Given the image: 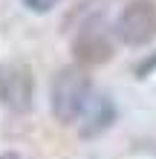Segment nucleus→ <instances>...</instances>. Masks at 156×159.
I'll use <instances>...</instances> for the list:
<instances>
[{"instance_id": "obj_5", "label": "nucleus", "mask_w": 156, "mask_h": 159, "mask_svg": "<svg viewBox=\"0 0 156 159\" xmlns=\"http://www.w3.org/2000/svg\"><path fill=\"white\" fill-rule=\"evenodd\" d=\"M116 121V104L110 96H96L84 110V125H81V136H98Z\"/></svg>"}, {"instance_id": "obj_6", "label": "nucleus", "mask_w": 156, "mask_h": 159, "mask_svg": "<svg viewBox=\"0 0 156 159\" xmlns=\"http://www.w3.org/2000/svg\"><path fill=\"white\" fill-rule=\"evenodd\" d=\"M107 3L110 0H84L78 9H72L67 15L64 29H81V26H87V23H98L101 15L107 12Z\"/></svg>"}, {"instance_id": "obj_3", "label": "nucleus", "mask_w": 156, "mask_h": 159, "mask_svg": "<svg viewBox=\"0 0 156 159\" xmlns=\"http://www.w3.org/2000/svg\"><path fill=\"white\" fill-rule=\"evenodd\" d=\"M35 101V78L23 64H0V104L26 113Z\"/></svg>"}, {"instance_id": "obj_8", "label": "nucleus", "mask_w": 156, "mask_h": 159, "mask_svg": "<svg viewBox=\"0 0 156 159\" xmlns=\"http://www.w3.org/2000/svg\"><path fill=\"white\" fill-rule=\"evenodd\" d=\"M153 67H156V58H150V61H142L139 67H136V75H139V78H145L148 72H153Z\"/></svg>"}, {"instance_id": "obj_1", "label": "nucleus", "mask_w": 156, "mask_h": 159, "mask_svg": "<svg viewBox=\"0 0 156 159\" xmlns=\"http://www.w3.org/2000/svg\"><path fill=\"white\" fill-rule=\"evenodd\" d=\"M90 72L81 64H67L55 72L52 78V90H49V104H52V116L61 125H72L90 104Z\"/></svg>"}, {"instance_id": "obj_7", "label": "nucleus", "mask_w": 156, "mask_h": 159, "mask_svg": "<svg viewBox=\"0 0 156 159\" xmlns=\"http://www.w3.org/2000/svg\"><path fill=\"white\" fill-rule=\"evenodd\" d=\"M55 3H58V0H23V6H26V9H32V12H38V15L49 12Z\"/></svg>"}, {"instance_id": "obj_9", "label": "nucleus", "mask_w": 156, "mask_h": 159, "mask_svg": "<svg viewBox=\"0 0 156 159\" xmlns=\"http://www.w3.org/2000/svg\"><path fill=\"white\" fill-rule=\"evenodd\" d=\"M0 159H20V156H17V153H3Z\"/></svg>"}, {"instance_id": "obj_4", "label": "nucleus", "mask_w": 156, "mask_h": 159, "mask_svg": "<svg viewBox=\"0 0 156 159\" xmlns=\"http://www.w3.org/2000/svg\"><path fill=\"white\" fill-rule=\"evenodd\" d=\"M72 55L81 67H96V64H104L113 58V43H110L107 32L98 23H87L75 29V38H72Z\"/></svg>"}, {"instance_id": "obj_2", "label": "nucleus", "mask_w": 156, "mask_h": 159, "mask_svg": "<svg viewBox=\"0 0 156 159\" xmlns=\"http://www.w3.org/2000/svg\"><path fill=\"white\" fill-rule=\"evenodd\" d=\"M116 35L127 46H148L156 38V3L153 0H130L116 17Z\"/></svg>"}]
</instances>
